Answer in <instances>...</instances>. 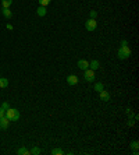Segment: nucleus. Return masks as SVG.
<instances>
[{
    "label": "nucleus",
    "instance_id": "nucleus-23",
    "mask_svg": "<svg viewBox=\"0 0 139 155\" xmlns=\"http://www.w3.org/2000/svg\"><path fill=\"white\" fill-rule=\"evenodd\" d=\"M6 28H7L8 31H11V29H13V25H11V24H7V25H6Z\"/></svg>",
    "mask_w": 139,
    "mask_h": 155
},
{
    "label": "nucleus",
    "instance_id": "nucleus-14",
    "mask_svg": "<svg viewBox=\"0 0 139 155\" xmlns=\"http://www.w3.org/2000/svg\"><path fill=\"white\" fill-rule=\"evenodd\" d=\"M13 0H1V4H3V8H8L11 6Z\"/></svg>",
    "mask_w": 139,
    "mask_h": 155
},
{
    "label": "nucleus",
    "instance_id": "nucleus-19",
    "mask_svg": "<svg viewBox=\"0 0 139 155\" xmlns=\"http://www.w3.org/2000/svg\"><path fill=\"white\" fill-rule=\"evenodd\" d=\"M131 147L134 148V150H138V147H139V144H138V141H134V143L131 144Z\"/></svg>",
    "mask_w": 139,
    "mask_h": 155
},
{
    "label": "nucleus",
    "instance_id": "nucleus-7",
    "mask_svg": "<svg viewBox=\"0 0 139 155\" xmlns=\"http://www.w3.org/2000/svg\"><path fill=\"white\" fill-rule=\"evenodd\" d=\"M8 124H10V120H8L6 116H3V118H0V129H7Z\"/></svg>",
    "mask_w": 139,
    "mask_h": 155
},
{
    "label": "nucleus",
    "instance_id": "nucleus-18",
    "mask_svg": "<svg viewBox=\"0 0 139 155\" xmlns=\"http://www.w3.org/2000/svg\"><path fill=\"white\" fill-rule=\"evenodd\" d=\"M49 3H50V0H39V4L42 6V7H46Z\"/></svg>",
    "mask_w": 139,
    "mask_h": 155
},
{
    "label": "nucleus",
    "instance_id": "nucleus-10",
    "mask_svg": "<svg viewBox=\"0 0 139 155\" xmlns=\"http://www.w3.org/2000/svg\"><path fill=\"white\" fill-rule=\"evenodd\" d=\"M8 87V78H0V88H7Z\"/></svg>",
    "mask_w": 139,
    "mask_h": 155
},
{
    "label": "nucleus",
    "instance_id": "nucleus-3",
    "mask_svg": "<svg viewBox=\"0 0 139 155\" xmlns=\"http://www.w3.org/2000/svg\"><path fill=\"white\" fill-rule=\"evenodd\" d=\"M83 77H85V80H86V81L92 82L93 80H95V70H92V69L83 70Z\"/></svg>",
    "mask_w": 139,
    "mask_h": 155
},
{
    "label": "nucleus",
    "instance_id": "nucleus-5",
    "mask_svg": "<svg viewBox=\"0 0 139 155\" xmlns=\"http://www.w3.org/2000/svg\"><path fill=\"white\" fill-rule=\"evenodd\" d=\"M67 84H68V85H77V84H78V77L74 76V74L68 76V77H67Z\"/></svg>",
    "mask_w": 139,
    "mask_h": 155
},
{
    "label": "nucleus",
    "instance_id": "nucleus-8",
    "mask_svg": "<svg viewBox=\"0 0 139 155\" xmlns=\"http://www.w3.org/2000/svg\"><path fill=\"white\" fill-rule=\"evenodd\" d=\"M99 94H100V99H102V101H104V102L110 101V94H109V91L103 90V91H100Z\"/></svg>",
    "mask_w": 139,
    "mask_h": 155
},
{
    "label": "nucleus",
    "instance_id": "nucleus-6",
    "mask_svg": "<svg viewBox=\"0 0 139 155\" xmlns=\"http://www.w3.org/2000/svg\"><path fill=\"white\" fill-rule=\"evenodd\" d=\"M77 66H78V69H81V70H86V69H89V61L81 59V60H78Z\"/></svg>",
    "mask_w": 139,
    "mask_h": 155
},
{
    "label": "nucleus",
    "instance_id": "nucleus-1",
    "mask_svg": "<svg viewBox=\"0 0 139 155\" xmlns=\"http://www.w3.org/2000/svg\"><path fill=\"white\" fill-rule=\"evenodd\" d=\"M6 118L10 120V122H17V120H20V112L14 108H8L6 110Z\"/></svg>",
    "mask_w": 139,
    "mask_h": 155
},
{
    "label": "nucleus",
    "instance_id": "nucleus-16",
    "mask_svg": "<svg viewBox=\"0 0 139 155\" xmlns=\"http://www.w3.org/2000/svg\"><path fill=\"white\" fill-rule=\"evenodd\" d=\"M52 154L53 155H63L64 151L63 150H60V148H54V150H52Z\"/></svg>",
    "mask_w": 139,
    "mask_h": 155
},
{
    "label": "nucleus",
    "instance_id": "nucleus-2",
    "mask_svg": "<svg viewBox=\"0 0 139 155\" xmlns=\"http://www.w3.org/2000/svg\"><path fill=\"white\" fill-rule=\"evenodd\" d=\"M131 56V49L128 48V45H125V46H121L118 49V57L120 59H128V57Z\"/></svg>",
    "mask_w": 139,
    "mask_h": 155
},
{
    "label": "nucleus",
    "instance_id": "nucleus-12",
    "mask_svg": "<svg viewBox=\"0 0 139 155\" xmlns=\"http://www.w3.org/2000/svg\"><path fill=\"white\" fill-rule=\"evenodd\" d=\"M17 154H20V155H29L31 152L28 151V150H27L25 147H21V148H18V151H17Z\"/></svg>",
    "mask_w": 139,
    "mask_h": 155
},
{
    "label": "nucleus",
    "instance_id": "nucleus-17",
    "mask_svg": "<svg viewBox=\"0 0 139 155\" xmlns=\"http://www.w3.org/2000/svg\"><path fill=\"white\" fill-rule=\"evenodd\" d=\"M29 152H31L32 155H39V154H40V150H39V148H38V147H33V148H32V150H31V151H29Z\"/></svg>",
    "mask_w": 139,
    "mask_h": 155
},
{
    "label": "nucleus",
    "instance_id": "nucleus-22",
    "mask_svg": "<svg viewBox=\"0 0 139 155\" xmlns=\"http://www.w3.org/2000/svg\"><path fill=\"white\" fill-rule=\"evenodd\" d=\"M89 16H91V18H96V11L95 10H92V11L89 13Z\"/></svg>",
    "mask_w": 139,
    "mask_h": 155
},
{
    "label": "nucleus",
    "instance_id": "nucleus-21",
    "mask_svg": "<svg viewBox=\"0 0 139 155\" xmlns=\"http://www.w3.org/2000/svg\"><path fill=\"white\" fill-rule=\"evenodd\" d=\"M3 116H6V110L3 108H0V118H3Z\"/></svg>",
    "mask_w": 139,
    "mask_h": 155
},
{
    "label": "nucleus",
    "instance_id": "nucleus-9",
    "mask_svg": "<svg viewBox=\"0 0 139 155\" xmlns=\"http://www.w3.org/2000/svg\"><path fill=\"white\" fill-rule=\"evenodd\" d=\"M89 67H91L92 70H97L100 67V63L97 60H92V61H89Z\"/></svg>",
    "mask_w": 139,
    "mask_h": 155
},
{
    "label": "nucleus",
    "instance_id": "nucleus-24",
    "mask_svg": "<svg viewBox=\"0 0 139 155\" xmlns=\"http://www.w3.org/2000/svg\"><path fill=\"white\" fill-rule=\"evenodd\" d=\"M125 45H128L127 41H123V42H121V46H125Z\"/></svg>",
    "mask_w": 139,
    "mask_h": 155
},
{
    "label": "nucleus",
    "instance_id": "nucleus-4",
    "mask_svg": "<svg viewBox=\"0 0 139 155\" xmlns=\"http://www.w3.org/2000/svg\"><path fill=\"white\" fill-rule=\"evenodd\" d=\"M85 27H86L88 31H95L96 27H97V21H96V18H91V20L86 21V24H85Z\"/></svg>",
    "mask_w": 139,
    "mask_h": 155
},
{
    "label": "nucleus",
    "instance_id": "nucleus-13",
    "mask_svg": "<svg viewBox=\"0 0 139 155\" xmlns=\"http://www.w3.org/2000/svg\"><path fill=\"white\" fill-rule=\"evenodd\" d=\"M3 16L6 17V18H11V11H10V8H3Z\"/></svg>",
    "mask_w": 139,
    "mask_h": 155
},
{
    "label": "nucleus",
    "instance_id": "nucleus-20",
    "mask_svg": "<svg viewBox=\"0 0 139 155\" xmlns=\"http://www.w3.org/2000/svg\"><path fill=\"white\" fill-rule=\"evenodd\" d=\"M0 108H3V109H4V110H7V109H8V108H10V105H8V103H7V102H4V103H3V105L0 106Z\"/></svg>",
    "mask_w": 139,
    "mask_h": 155
},
{
    "label": "nucleus",
    "instance_id": "nucleus-15",
    "mask_svg": "<svg viewBox=\"0 0 139 155\" xmlns=\"http://www.w3.org/2000/svg\"><path fill=\"white\" fill-rule=\"evenodd\" d=\"M95 90L97 91V92H100V91H103V90H104V85L102 84V82H97V84L95 85Z\"/></svg>",
    "mask_w": 139,
    "mask_h": 155
},
{
    "label": "nucleus",
    "instance_id": "nucleus-11",
    "mask_svg": "<svg viewBox=\"0 0 139 155\" xmlns=\"http://www.w3.org/2000/svg\"><path fill=\"white\" fill-rule=\"evenodd\" d=\"M46 13H48L46 7H42V6H40V7L38 8V16H39V17H45V16H46Z\"/></svg>",
    "mask_w": 139,
    "mask_h": 155
}]
</instances>
